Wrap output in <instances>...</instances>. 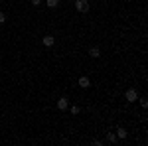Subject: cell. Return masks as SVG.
Instances as JSON below:
<instances>
[{"label": "cell", "mask_w": 148, "mask_h": 146, "mask_svg": "<svg viewBox=\"0 0 148 146\" xmlns=\"http://www.w3.org/2000/svg\"><path fill=\"white\" fill-rule=\"evenodd\" d=\"M73 6H75V10H77V12L85 14V12H89V0H75Z\"/></svg>", "instance_id": "6da1fadb"}, {"label": "cell", "mask_w": 148, "mask_h": 146, "mask_svg": "<svg viewBox=\"0 0 148 146\" xmlns=\"http://www.w3.org/2000/svg\"><path fill=\"white\" fill-rule=\"evenodd\" d=\"M125 99H126V103H136L138 101V91L134 89V87L126 89L125 91Z\"/></svg>", "instance_id": "7a4b0ae2"}, {"label": "cell", "mask_w": 148, "mask_h": 146, "mask_svg": "<svg viewBox=\"0 0 148 146\" xmlns=\"http://www.w3.org/2000/svg\"><path fill=\"white\" fill-rule=\"evenodd\" d=\"M77 85H79L81 89H89V87H91V79L87 77V75H81V77L77 79Z\"/></svg>", "instance_id": "3957f363"}, {"label": "cell", "mask_w": 148, "mask_h": 146, "mask_svg": "<svg viewBox=\"0 0 148 146\" xmlns=\"http://www.w3.org/2000/svg\"><path fill=\"white\" fill-rule=\"evenodd\" d=\"M67 107H69L67 97H59V99H57V111H67Z\"/></svg>", "instance_id": "277c9868"}, {"label": "cell", "mask_w": 148, "mask_h": 146, "mask_svg": "<svg viewBox=\"0 0 148 146\" xmlns=\"http://www.w3.org/2000/svg\"><path fill=\"white\" fill-rule=\"evenodd\" d=\"M53 44H56V38H53V36L46 34L44 38H42V45H46V47H51Z\"/></svg>", "instance_id": "5b68a950"}, {"label": "cell", "mask_w": 148, "mask_h": 146, "mask_svg": "<svg viewBox=\"0 0 148 146\" xmlns=\"http://www.w3.org/2000/svg\"><path fill=\"white\" fill-rule=\"evenodd\" d=\"M89 57H93V59L101 57V47H99V45H91V47H89Z\"/></svg>", "instance_id": "8992f818"}, {"label": "cell", "mask_w": 148, "mask_h": 146, "mask_svg": "<svg viewBox=\"0 0 148 146\" xmlns=\"http://www.w3.org/2000/svg\"><path fill=\"white\" fill-rule=\"evenodd\" d=\"M114 134H116V138H119V140H125L126 136H128V132H126V128H123V126H119V128L114 130Z\"/></svg>", "instance_id": "52a82bcc"}, {"label": "cell", "mask_w": 148, "mask_h": 146, "mask_svg": "<svg viewBox=\"0 0 148 146\" xmlns=\"http://www.w3.org/2000/svg\"><path fill=\"white\" fill-rule=\"evenodd\" d=\"M46 6L51 8V10H56L57 6H59V0H46Z\"/></svg>", "instance_id": "ba28073f"}, {"label": "cell", "mask_w": 148, "mask_h": 146, "mask_svg": "<svg viewBox=\"0 0 148 146\" xmlns=\"http://www.w3.org/2000/svg\"><path fill=\"white\" fill-rule=\"evenodd\" d=\"M107 142H111V144H114V142H119V138H116V134H114V132H107Z\"/></svg>", "instance_id": "9c48e42d"}, {"label": "cell", "mask_w": 148, "mask_h": 146, "mask_svg": "<svg viewBox=\"0 0 148 146\" xmlns=\"http://www.w3.org/2000/svg\"><path fill=\"white\" fill-rule=\"evenodd\" d=\"M67 109H69V111H71V114H79V112H81V109H79V107H77V105H69Z\"/></svg>", "instance_id": "30bf717a"}, {"label": "cell", "mask_w": 148, "mask_h": 146, "mask_svg": "<svg viewBox=\"0 0 148 146\" xmlns=\"http://www.w3.org/2000/svg\"><path fill=\"white\" fill-rule=\"evenodd\" d=\"M138 101H140V107H142V109H148V99L146 97H138Z\"/></svg>", "instance_id": "8fae6325"}, {"label": "cell", "mask_w": 148, "mask_h": 146, "mask_svg": "<svg viewBox=\"0 0 148 146\" xmlns=\"http://www.w3.org/2000/svg\"><path fill=\"white\" fill-rule=\"evenodd\" d=\"M4 22H6V14H4V12H0V26H2Z\"/></svg>", "instance_id": "7c38bea8"}, {"label": "cell", "mask_w": 148, "mask_h": 146, "mask_svg": "<svg viewBox=\"0 0 148 146\" xmlns=\"http://www.w3.org/2000/svg\"><path fill=\"white\" fill-rule=\"evenodd\" d=\"M30 2H32V6H40L42 4V0H30Z\"/></svg>", "instance_id": "4fadbf2b"}, {"label": "cell", "mask_w": 148, "mask_h": 146, "mask_svg": "<svg viewBox=\"0 0 148 146\" xmlns=\"http://www.w3.org/2000/svg\"><path fill=\"white\" fill-rule=\"evenodd\" d=\"M0 2H2V0H0Z\"/></svg>", "instance_id": "5bb4252c"}]
</instances>
